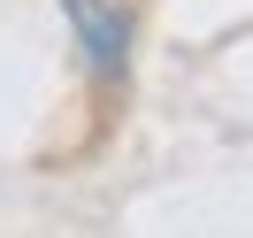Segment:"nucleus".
<instances>
[{
	"instance_id": "nucleus-1",
	"label": "nucleus",
	"mask_w": 253,
	"mask_h": 238,
	"mask_svg": "<svg viewBox=\"0 0 253 238\" xmlns=\"http://www.w3.org/2000/svg\"><path fill=\"white\" fill-rule=\"evenodd\" d=\"M62 8H69V23H77L84 62L115 85V77L130 69V23H123V8H108V0H62Z\"/></svg>"
}]
</instances>
